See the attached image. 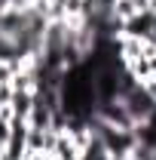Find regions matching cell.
Masks as SVG:
<instances>
[{"label": "cell", "instance_id": "obj_1", "mask_svg": "<svg viewBox=\"0 0 156 160\" xmlns=\"http://www.w3.org/2000/svg\"><path fill=\"white\" fill-rule=\"evenodd\" d=\"M119 102H122L126 114L132 117V123H141V120H147V117H150V114L156 111L153 99L144 92V86H141V83L129 86V89H122V92H119Z\"/></svg>", "mask_w": 156, "mask_h": 160}, {"label": "cell", "instance_id": "obj_2", "mask_svg": "<svg viewBox=\"0 0 156 160\" xmlns=\"http://www.w3.org/2000/svg\"><path fill=\"white\" fill-rule=\"evenodd\" d=\"M95 117H101L107 126H113V129H132V126H135L132 117L126 114V108H122V102H119V99L98 102V105H95Z\"/></svg>", "mask_w": 156, "mask_h": 160}, {"label": "cell", "instance_id": "obj_3", "mask_svg": "<svg viewBox=\"0 0 156 160\" xmlns=\"http://www.w3.org/2000/svg\"><path fill=\"white\" fill-rule=\"evenodd\" d=\"M52 154H55V160H80V148H77V145H74L71 139H67L64 132H58Z\"/></svg>", "mask_w": 156, "mask_h": 160}, {"label": "cell", "instance_id": "obj_4", "mask_svg": "<svg viewBox=\"0 0 156 160\" xmlns=\"http://www.w3.org/2000/svg\"><path fill=\"white\" fill-rule=\"evenodd\" d=\"M25 160H55L52 151H25Z\"/></svg>", "mask_w": 156, "mask_h": 160}, {"label": "cell", "instance_id": "obj_5", "mask_svg": "<svg viewBox=\"0 0 156 160\" xmlns=\"http://www.w3.org/2000/svg\"><path fill=\"white\" fill-rule=\"evenodd\" d=\"M6 142H9V123H6V120H0V151L6 148Z\"/></svg>", "mask_w": 156, "mask_h": 160}]
</instances>
